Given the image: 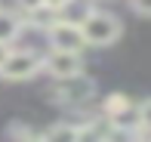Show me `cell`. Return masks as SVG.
Returning a JSON list of instances; mask_svg holds the SVG:
<instances>
[{"mask_svg":"<svg viewBox=\"0 0 151 142\" xmlns=\"http://www.w3.org/2000/svg\"><path fill=\"white\" fill-rule=\"evenodd\" d=\"M80 34H83L86 46H111L114 40H120L123 25H120L117 16H111V12L93 9L90 16L80 22Z\"/></svg>","mask_w":151,"mask_h":142,"instance_id":"1","label":"cell"},{"mask_svg":"<svg viewBox=\"0 0 151 142\" xmlns=\"http://www.w3.org/2000/svg\"><path fill=\"white\" fill-rule=\"evenodd\" d=\"M52 96L59 102H65V105H83V102H90L96 96V80L86 77L83 71L74 74V77H62V80H56Z\"/></svg>","mask_w":151,"mask_h":142,"instance_id":"2","label":"cell"},{"mask_svg":"<svg viewBox=\"0 0 151 142\" xmlns=\"http://www.w3.org/2000/svg\"><path fill=\"white\" fill-rule=\"evenodd\" d=\"M43 68V59L34 56L31 50H9L6 62L0 65V77L6 80H28Z\"/></svg>","mask_w":151,"mask_h":142,"instance_id":"3","label":"cell"},{"mask_svg":"<svg viewBox=\"0 0 151 142\" xmlns=\"http://www.w3.org/2000/svg\"><path fill=\"white\" fill-rule=\"evenodd\" d=\"M46 37H50V46L59 50V53H80L86 46L83 34H80V25L62 22V19H56V22L46 28Z\"/></svg>","mask_w":151,"mask_h":142,"instance_id":"4","label":"cell"},{"mask_svg":"<svg viewBox=\"0 0 151 142\" xmlns=\"http://www.w3.org/2000/svg\"><path fill=\"white\" fill-rule=\"evenodd\" d=\"M43 68L56 80H62V77H74V74L83 71V59H80V53H59V50H52L50 56L43 59Z\"/></svg>","mask_w":151,"mask_h":142,"instance_id":"5","label":"cell"},{"mask_svg":"<svg viewBox=\"0 0 151 142\" xmlns=\"http://www.w3.org/2000/svg\"><path fill=\"white\" fill-rule=\"evenodd\" d=\"M22 25H25L22 16H16V12H9V9H3V6H0V43L9 46L12 40L22 34Z\"/></svg>","mask_w":151,"mask_h":142,"instance_id":"6","label":"cell"},{"mask_svg":"<svg viewBox=\"0 0 151 142\" xmlns=\"http://www.w3.org/2000/svg\"><path fill=\"white\" fill-rule=\"evenodd\" d=\"M90 12H93L90 0H68V3L59 9V19H62V22H71V25H80Z\"/></svg>","mask_w":151,"mask_h":142,"instance_id":"7","label":"cell"},{"mask_svg":"<svg viewBox=\"0 0 151 142\" xmlns=\"http://www.w3.org/2000/svg\"><path fill=\"white\" fill-rule=\"evenodd\" d=\"M129 108H133V102H129L123 93H111V96L105 99V105H102V114H105V120L111 124L114 117H120V114L129 111Z\"/></svg>","mask_w":151,"mask_h":142,"instance_id":"8","label":"cell"},{"mask_svg":"<svg viewBox=\"0 0 151 142\" xmlns=\"http://www.w3.org/2000/svg\"><path fill=\"white\" fill-rule=\"evenodd\" d=\"M40 139L43 142H74L77 139V127L74 124H52Z\"/></svg>","mask_w":151,"mask_h":142,"instance_id":"9","label":"cell"},{"mask_svg":"<svg viewBox=\"0 0 151 142\" xmlns=\"http://www.w3.org/2000/svg\"><path fill=\"white\" fill-rule=\"evenodd\" d=\"M25 16H28V22L34 25V28H43V31H46V28H50V25L59 19V12H52L50 6H37V9L25 12Z\"/></svg>","mask_w":151,"mask_h":142,"instance_id":"10","label":"cell"},{"mask_svg":"<svg viewBox=\"0 0 151 142\" xmlns=\"http://www.w3.org/2000/svg\"><path fill=\"white\" fill-rule=\"evenodd\" d=\"M105 133H108V120H105V127L83 124V127H77V139L74 142H105Z\"/></svg>","mask_w":151,"mask_h":142,"instance_id":"11","label":"cell"},{"mask_svg":"<svg viewBox=\"0 0 151 142\" xmlns=\"http://www.w3.org/2000/svg\"><path fill=\"white\" fill-rule=\"evenodd\" d=\"M136 117H139V130H148L151 133V99L136 105Z\"/></svg>","mask_w":151,"mask_h":142,"instance_id":"12","label":"cell"},{"mask_svg":"<svg viewBox=\"0 0 151 142\" xmlns=\"http://www.w3.org/2000/svg\"><path fill=\"white\" fill-rule=\"evenodd\" d=\"M129 6H133V12H139V16H151V0H129Z\"/></svg>","mask_w":151,"mask_h":142,"instance_id":"13","label":"cell"},{"mask_svg":"<svg viewBox=\"0 0 151 142\" xmlns=\"http://www.w3.org/2000/svg\"><path fill=\"white\" fill-rule=\"evenodd\" d=\"M19 3H22L25 12H31V9H37V6H43V0H19Z\"/></svg>","mask_w":151,"mask_h":142,"instance_id":"14","label":"cell"},{"mask_svg":"<svg viewBox=\"0 0 151 142\" xmlns=\"http://www.w3.org/2000/svg\"><path fill=\"white\" fill-rule=\"evenodd\" d=\"M65 3H68V0H43V6H50L52 12H59L62 6H65Z\"/></svg>","mask_w":151,"mask_h":142,"instance_id":"15","label":"cell"},{"mask_svg":"<svg viewBox=\"0 0 151 142\" xmlns=\"http://www.w3.org/2000/svg\"><path fill=\"white\" fill-rule=\"evenodd\" d=\"M6 56H9V46H6V43H0V65L6 62Z\"/></svg>","mask_w":151,"mask_h":142,"instance_id":"16","label":"cell"},{"mask_svg":"<svg viewBox=\"0 0 151 142\" xmlns=\"http://www.w3.org/2000/svg\"><path fill=\"white\" fill-rule=\"evenodd\" d=\"M31 142H43V139H40V136H34V139H31Z\"/></svg>","mask_w":151,"mask_h":142,"instance_id":"17","label":"cell"}]
</instances>
